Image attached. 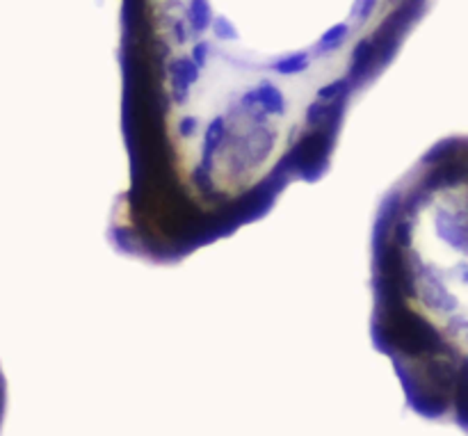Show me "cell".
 Here are the masks:
<instances>
[{
	"label": "cell",
	"mask_w": 468,
	"mask_h": 436,
	"mask_svg": "<svg viewBox=\"0 0 468 436\" xmlns=\"http://www.w3.org/2000/svg\"><path fill=\"white\" fill-rule=\"evenodd\" d=\"M432 0H119L126 185L105 240L179 265L331 169Z\"/></svg>",
	"instance_id": "obj_1"
},
{
	"label": "cell",
	"mask_w": 468,
	"mask_h": 436,
	"mask_svg": "<svg viewBox=\"0 0 468 436\" xmlns=\"http://www.w3.org/2000/svg\"><path fill=\"white\" fill-rule=\"evenodd\" d=\"M468 142H434L391 185L370 233V338L407 406L466 430Z\"/></svg>",
	"instance_id": "obj_2"
}]
</instances>
